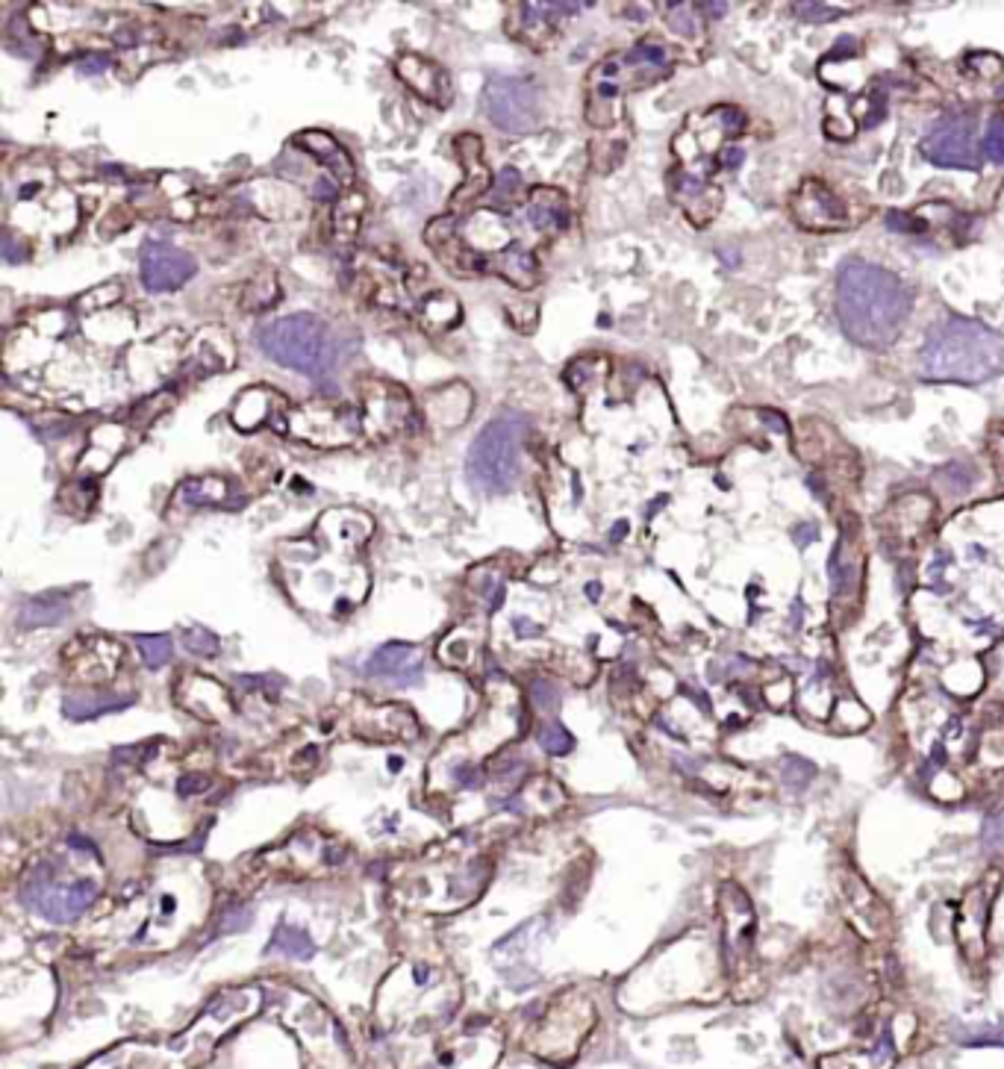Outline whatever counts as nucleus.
<instances>
[{"instance_id":"22","label":"nucleus","mask_w":1004,"mask_h":1069,"mask_svg":"<svg viewBox=\"0 0 1004 1069\" xmlns=\"http://www.w3.org/2000/svg\"><path fill=\"white\" fill-rule=\"evenodd\" d=\"M981 153L984 160L995 162V165H1004V116L990 118V125L984 130V139H981Z\"/></svg>"},{"instance_id":"1","label":"nucleus","mask_w":1004,"mask_h":1069,"mask_svg":"<svg viewBox=\"0 0 1004 1069\" xmlns=\"http://www.w3.org/2000/svg\"><path fill=\"white\" fill-rule=\"evenodd\" d=\"M836 321L854 345L884 351L905 333L914 292L889 268L869 259H845L836 271Z\"/></svg>"},{"instance_id":"16","label":"nucleus","mask_w":1004,"mask_h":1069,"mask_svg":"<svg viewBox=\"0 0 1004 1069\" xmlns=\"http://www.w3.org/2000/svg\"><path fill=\"white\" fill-rule=\"evenodd\" d=\"M527 218L540 233H557L569 224V210L557 189H536L527 206Z\"/></svg>"},{"instance_id":"3","label":"nucleus","mask_w":1004,"mask_h":1069,"mask_svg":"<svg viewBox=\"0 0 1004 1069\" xmlns=\"http://www.w3.org/2000/svg\"><path fill=\"white\" fill-rule=\"evenodd\" d=\"M531 419L519 410L498 413L487 421L466 457V474L474 490L487 495H504L516 487L522 472V446H525Z\"/></svg>"},{"instance_id":"4","label":"nucleus","mask_w":1004,"mask_h":1069,"mask_svg":"<svg viewBox=\"0 0 1004 1069\" xmlns=\"http://www.w3.org/2000/svg\"><path fill=\"white\" fill-rule=\"evenodd\" d=\"M257 345L280 366L298 375L324 377L337 366V339L328 321L312 312H295L263 324L257 330Z\"/></svg>"},{"instance_id":"7","label":"nucleus","mask_w":1004,"mask_h":1069,"mask_svg":"<svg viewBox=\"0 0 1004 1069\" xmlns=\"http://www.w3.org/2000/svg\"><path fill=\"white\" fill-rule=\"evenodd\" d=\"M978 118L975 113H951L931 127V133L922 139V157L940 169L981 171L984 153L975 142Z\"/></svg>"},{"instance_id":"12","label":"nucleus","mask_w":1004,"mask_h":1069,"mask_svg":"<svg viewBox=\"0 0 1004 1069\" xmlns=\"http://www.w3.org/2000/svg\"><path fill=\"white\" fill-rule=\"evenodd\" d=\"M863 584V548H861V531L854 525V519H845L840 539L831 554V592L834 598L845 601V598L857 596V589Z\"/></svg>"},{"instance_id":"25","label":"nucleus","mask_w":1004,"mask_h":1069,"mask_svg":"<svg viewBox=\"0 0 1004 1069\" xmlns=\"http://www.w3.org/2000/svg\"><path fill=\"white\" fill-rule=\"evenodd\" d=\"M540 746L548 755H566L572 749V734L557 723L545 725V728H540Z\"/></svg>"},{"instance_id":"26","label":"nucleus","mask_w":1004,"mask_h":1069,"mask_svg":"<svg viewBox=\"0 0 1004 1069\" xmlns=\"http://www.w3.org/2000/svg\"><path fill=\"white\" fill-rule=\"evenodd\" d=\"M792 12H795L801 21H808V24H827V21H834L843 15V12L834 10V7H827V3H792Z\"/></svg>"},{"instance_id":"29","label":"nucleus","mask_w":1004,"mask_h":1069,"mask_svg":"<svg viewBox=\"0 0 1004 1069\" xmlns=\"http://www.w3.org/2000/svg\"><path fill=\"white\" fill-rule=\"evenodd\" d=\"M669 28L681 33V36H695L698 33V21H695V12L690 7H672L669 12Z\"/></svg>"},{"instance_id":"15","label":"nucleus","mask_w":1004,"mask_h":1069,"mask_svg":"<svg viewBox=\"0 0 1004 1069\" xmlns=\"http://www.w3.org/2000/svg\"><path fill=\"white\" fill-rule=\"evenodd\" d=\"M495 271L519 289H534L540 284V263L522 242H510L495 254Z\"/></svg>"},{"instance_id":"6","label":"nucleus","mask_w":1004,"mask_h":1069,"mask_svg":"<svg viewBox=\"0 0 1004 1069\" xmlns=\"http://www.w3.org/2000/svg\"><path fill=\"white\" fill-rule=\"evenodd\" d=\"M489 121L504 133H534L543 125V95L525 77H495L483 92Z\"/></svg>"},{"instance_id":"20","label":"nucleus","mask_w":1004,"mask_h":1069,"mask_svg":"<svg viewBox=\"0 0 1004 1069\" xmlns=\"http://www.w3.org/2000/svg\"><path fill=\"white\" fill-rule=\"evenodd\" d=\"M183 501L192 504V507H201V504H218V501L227 499V483L222 478H197V481L183 483L180 490Z\"/></svg>"},{"instance_id":"23","label":"nucleus","mask_w":1004,"mask_h":1069,"mask_svg":"<svg viewBox=\"0 0 1004 1069\" xmlns=\"http://www.w3.org/2000/svg\"><path fill=\"white\" fill-rule=\"evenodd\" d=\"M271 949H284L286 954H295V958H310L312 945L310 937L298 931V928H284L280 934L275 937V945Z\"/></svg>"},{"instance_id":"8","label":"nucleus","mask_w":1004,"mask_h":1069,"mask_svg":"<svg viewBox=\"0 0 1004 1069\" xmlns=\"http://www.w3.org/2000/svg\"><path fill=\"white\" fill-rule=\"evenodd\" d=\"M197 271L195 257H189L186 250L174 248V245H162V242H151L142 250V284L148 292H174L180 286H186Z\"/></svg>"},{"instance_id":"18","label":"nucleus","mask_w":1004,"mask_h":1069,"mask_svg":"<svg viewBox=\"0 0 1004 1069\" xmlns=\"http://www.w3.org/2000/svg\"><path fill=\"white\" fill-rule=\"evenodd\" d=\"M277 298H280V284H277V277L259 275L245 286V292H242V310L266 312L268 307H275Z\"/></svg>"},{"instance_id":"24","label":"nucleus","mask_w":1004,"mask_h":1069,"mask_svg":"<svg viewBox=\"0 0 1004 1069\" xmlns=\"http://www.w3.org/2000/svg\"><path fill=\"white\" fill-rule=\"evenodd\" d=\"M981 840H984V848L990 855L1004 857V811H995L993 816H986Z\"/></svg>"},{"instance_id":"30","label":"nucleus","mask_w":1004,"mask_h":1069,"mask_svg":"<svg viewBox=\"0 0 1004 1069\" xmlns=\"http://www.w3.org/2000/svg\"><path fill=\"white\" fill-rule=\"evenodd\" d=\"M534 702L543 707V710H554V704H557V693H554V686L552 684H534Z\"/></svg>"},{"instance_id":"31","label":"nucleus","mask_w":1004,"mask_h":1069,"mask_svg":"<svg viewBox=\"0 0 1004 1069\" xmlns=\"http://www.w3.org/2000/svg\"><path fill=\"white\" fill-rule=\"evenodd\" d=\"M83 74H100V72H107L109 68V60L107 56H95V60H81V65H77Z\"/></svg>"},{"instance_id":"2","label":"nucleus","mask_w":1004,"mask_h":1069,"mask_svg":"<svg viewBox=\"0 0 1004 1069\" xmlns=\"http://www.w3.org/2000/svg\"><path fill=\"white\" fill-rule=\"evenodd\" d=\"M919 372L933 384H986L1004 372V336L984 321L949 316L928 330Z\"/></svg>"},{"instance_id":"27","label":"nucleus","mask_w":1004,"mask_h":1069,"mask_svg":"<svg viewBox=\"0 0 1004 1069\" xmlns=\"http://www.w3.org/2000/svg\"><path fill=\"white\" fill-rule=\"evenodd\" d=\"M453 231H457L453 218H436V222H430V227L425 231L427 245H430L434 250H442V245H451L453 242Z\"/></svg>"},{"instance_id":"14","label":"nucleus","mask_w":1004,"mask_h":1069,"mask_svg":"<svg viewBox=\"0 0 1004 1069\" xmlns=\"http://www.w3.org/2000/svg\"><path fill=\"white\" fill-rule=\"evenodd\" d=\"M295 142L301 145V148H307V153L316 157V160H319L321 165L337 178V183L348 186V183L354 180V162H351L348 151L337 142V139H333V136L321 133V130H310V133L298 136Z\"/></svg>"},{"instance_id":"11","label":"nucleus","mask_w":1004,"mask_h":1069,"mask_svg":"<svg viewBox=\"0 0 1004 1069\" xmlns=\"http://www.w3.org/2000/svg\"><path fill=\"white\" fill-rule=\"evenodd\" d=\"M369 677L386 681L389 686H413L425 677V654L409 642H389L365 663Z\"/></svg>"},{"instance_id":"19","label":"nucleus","mask_w":1004,"mask_h":1069,"mask_svg":"<svg viewBox=\"0 0 1004 1069\" xmlns=\"http://www.w3.org/2000/svg\"><path fill=\"white\" fill-rule=\"evenodd\" d=\"M130 702L133 698H116V695H98V698H92V695H68L65 698V713L72 719H89V716H98L104 710H116V707Z\"/></svg>"},{"instance_id":"13","label":"nucleus","mask_w":1004,"mask_h":1069,"mask_svg":"<svg viewBox=\"0 0 1004 1069\" xmlns=\"http://www.w3.org/2000/svg\"><path fill=\"white\" fill-rule=\"evenodd\" d=\"M398 74L409 89L430 100V104H436V107H445V100H451V77L434 60H425V56L416 54L400 56Z\"/></svg>"},{"instance_id":"17","label":"nucleus","mask_w":1004,"mask_h":1069,"mask_svg":"<svg viewBox=\"0 0 1004 1069\" xmlns=\"http://www.w3.org/2000/svg\"><path fill=\"white\" fill-rule=\"evenodd\" d=\"M68 601L63 596H39L30 598L28 605L21 607L19 624L21 628H42V624H60L68 616Z\"/></svg>"},{"instance_id":"10","label":"nucleus","mask_w":1004,"mask_h":1069,"mask_svg":"<svg viewBox=\"0 0 1004 1069\" xmlns=\"http://www.w3.org/2000/svg\"><path fill=\"white\" fill-rule=\"evenodd\" d=\"M792 215L808 231H834L845 227L843 201L822 183V180H804L801 189L792 195Z\"/></svg>"},{"instance_id":"9","label":"nucleus","mask_w":1004,"mask_h":1069,"mask_svg":"<svg viewBox=\"0 0 1004 1069\" xmlns=\"http://www.w3.org/2000/svg\"><path fill=\"white\" fill-rule=\"evenodd\" d=\"M995 890H998V873L993 869V875L986 881L975 884L972 890L963 896V901L958 905V917H954V934H958L960 949L969 954V958H978L984 952V934L986 926H990V910H993V899Z\"/></svg>"},{"instance_id":"28","label":"nucleus","mask_w":1004,"mask_h":1069,"mask_svg":"<svg viewBox=\"0 0 1004 1069\" xmlns=\"http://www.w3.org/2000/svg\"><path fill=\"white\" fill-rule=\"evenodd\" d=\"M186 649L192 651V654L213 658L215 651H218V640H215L210 631H204V628H192V631H186Z\"/></svg>"},{"instance_id":"21","label":"nucleus","mask_w":1004,"mask_h":1069,"mask_svg":"<svg viewBox=\"0 0 1004 1069\" xmlns=\"http://www.w3.org/2000/svg\"><path fill=\"white\" fill-rule=\"evenodd\" d=\"M136 645H139V651H142V660L151 669H160L162 663H169L171 651H174V645H171V637H165V633H148V637H136Z\"/></svg>"},{"instance_id":"5","label":"nucleus","mask_w":1004,"mask_h":1069,"mask_svg":"<svg viewBox=\"0 0 1004 1069\" xmlns=\"http://www.w3.org/2000/svg\"><path fill=\"white\" fill-rule=\"evenodd\" d=\"M95 896H98V884L89 878L63 881L54 866L47 864L42 869H33L21 887V901L51 922H74L89 910Z\"/></svg>"}]
</instances>
